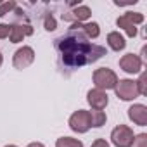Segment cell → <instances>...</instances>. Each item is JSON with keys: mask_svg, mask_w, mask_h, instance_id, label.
<instances>
[{"mask_svg": "<svg viewBox=\"0 0 147 147\" xmlns=\"http://www.w3.org/2000/svg\"><path fill=\"white\" fill-rule=\"evenodd\" d=\"M82 31H83V35H85L88 40H95V38L100 36V26H99V23H95V21H90V23L82 24Z\"/></svg>", "mask_w": 147, "mask_h": 147, "instance_id": "obj_14", "label": "cell"}, {"mask_svg": "<svg viewBox=\"0 0 147 147\" xmlns=\"http://www.w3.org/2000/svg\"><path fill=\"white\" fill-rule=\"evenodd\" d=\"M67 125H69V128L75 131V133H87V131L92 128L88 111H85V109H78V111H75V113L69 116Z\"/></svg>", "mask_w": 147, "mask_h": 147, "instance_id": "obj_6", "label": "cell"}, {"mask_svg": "<svg viewBox=\"0 0 147 147\" xmlns=\"http://www.w3.org/2000/svg\"><path fill=\"white\" fill-rule=\"evenodd\" d=\"M142 66H144V62H142L140 55H137V54H125L119 59V67L125 73H128V75H138V73H142Z\"/></svg>", "mask_w": 147, "mask_h": 147, "instance_id": "obj_8", "label": "cell"}, {"mask_svg": "<svg viewBox=\"0 0 147 147\" xmlns=\"http://www.w3.org/2000/svg\"><path fill=\"white\" fill-rule=\"evenodd\" d=\"M114 92H116V97H118V99L126 100V102H128V100H135L137 97H140L135 80H130V78L118 80V83H116V87H114Z\"/></svg>", "mask_w": 147, "mask_h": 147, "instance_id": "obj_4", "label": "cell"}, {"mask_svg": "<svg viewBox=\"0 0 147 147\" xmlns=\"http://www.w3.org/2000/svg\"><path fill=\"white\" fill-rule=\"evenodd\" d=\"M55 147H83V142L73 137H59L55 140Z\"/></svg>", "mask_w": 147, "mask_h": 147, "instance_id": "obj_16", "label": "cell"}, {"mask_svg": "<svg viewBox=\"0 0 147 147\" xmlns=\"http://www.w3.org/2000/svg\"><path fill=\"white\" fill-rule=\"evenodd\" d=\"M90 16H92V11H90L88 5H78V7L73 9V11H69L67 14H62V19L67 21V23H73V24H75V23L82 24V23L87 21Z\"/></svg>", "mask_w": 147, "mask_h": 147, "instance_id": "obj_11", "label": "cell"}, {"mask_svg": "<svg viewBox=\"0 0 147 147\" xmlns=\"http://www.w3.org/2000/svg\"><path fill=\"white\" fill-rule=\"evenodd\" d=\"M130 147H147V133H138V135H135Z\"/></svg>", "mask_w": 147, "mask_h": 147, "instance_id": "obj_18", "label": "cell"}, {"mask_svg": "<svg viewBox=\"0 0 147 147\" xmlns=\"http://www.w3.org/2000/svg\"><path fill=\"white\" fill-rule=\"evenodd\" d=\"M43 28H45L47 31H54V30L57 28V21L54 19L52 14H47V16H45V19H43Z\"/></svg>", "mask_w": 147, "mask_h": 147, "instance_id": "obj_19", "label": "cell"}, {"mask_svg": "<svg viewBox=\"0 0 147 147\" xmlns=\"http://www.w3.org/2000/svg\"><path fill=\"white\" fill-rule=\"evenodd\" d=\"M128 118L138 126H147V107L144 104H133L128 107Z\"/></svg>", "mask_w": 147, "mask_h": 147, "instance_id": "obj_12", "label": "cell"}, {"mask_svg": "<svg viewBox=\"0 0 147 147\" xmlns=\"http://www.w3.org/2000/svg\"><path fill=\"white\" fill-rule=\"evenodd\" d=\"M26 147H45L42 142H31V144H28Z\"/></svg>", "mask_w": 147, "mask_h": 147, "instance_id": "obj_23", "label": "cell"}, {"mask_svg": "<svg viewBox=\"0 0 147 147\" xmlns=\"http://www.w3.org/2000/svg\"><path fill=\"white\" fill-rule=\"evenodd\" d=\"M133 130L128 125H118L111 131V142L114 147H130L133 142Z\"/></svg>", "mask_w": 147, "mask_h": 147, "instance_id": "obj_5", "label": "cell"}, {"mask_svg": "<svg viewBox=\"0 0 147 147\" xmlns=\"http://www.w3.org/2000/svg\"><path fill=\"white\" fill-rule=\"evenodd\" d=\"M16 9H18V4L14 2V0H9V2L0 4V18L7 16L9 12H12V11H16Z\"/></svg>", "mask_w": 147, "mask_h": 147, "instance_id": "obj_17", "label": "cell"}, {"mask_svg": "<svg viewBox=\"0 0 147 147\" xmlns=\"http://www.w3.org/2000/svg\"><path fill=\"white\" fill-rule=\"evenodd\" d=\"M9 33H11V24L0 23V40H4V38H9Z\"/></svg>", "mask_w": 147, "mask_h": 147, "instance_id": "obj_21", "label": "cell"}, {"mask_svg": "<svg viewBox=\"0 0 147 147\" xmlns=\"http://www.w3.org/2000/svg\"><path fill=\"white\" fill-rule=\"evenodd\" d=\"M30 35H33V26L31 24H28V23H14V24H11V33H9L11 43H21Z\"/></svg>", "mask_w": 147, "mask_h": 147, "instance_id": "obj_10", "label": "cell"}, {"mask_svg": "<svg viewBox=\"0 0 147 147\" xmlns=\"http://www.w3.org/2000/svg\"><path fill=\"white\" fill-rule=\"evenodd\" d=\"M4 147H18V145H14V144H9V145H4Z\"/></svg>", "mask_w": 147, "mask_h": 147, "instance_id": "obj_25", "label": "cell"}, {"mask_svg": "<svg viewBox=\"0 0 147 147\" xmlns=\"http://www.w3.org/2000/svg\"><path fill=\"white\" fill-rule=\"evenodd\" d=\"M87 102L90 104L92 109H95V111H102V109L107 107V104H109V97H107V94H106L104 90L92 88V90L87 92Z\"/></svg>", "mask_w": 147, "mask_h": 147, "instance_id": "obj_9", "label": "cell"}, {"mask_svg": "<svg viewBox=\"0 0 147 147\" xmlns=\"http://www.w3.org/2000/svg\"><path fill=\"white\" fill-rule=\"evenodd\" d=\"M55 49L61 55V62L66 67L78 69L99 61L107 54L106 47L92 43L82 31V24L75 23L66 35L55 40Z\"/></svg>", "mask_w": 147, "mask_h": 147, "instance_id": "obj_1", "label": "cell"}, {"mask_svg": "<svg viewBox=\"0 0 147 147\" xmlns=\"http://www.w3.org/2000/svg\"><path fill=\"white\" fill-rule=\"evenodd\" d=\"M33 61H35V50L30 45L19 47L12 55V66L16 69H26L33 64Z\"/></svg>", "mask_w": 147, "mask_h": 147, "instance_id": "obj_7", "label": "cell"}, {"mask_svg": "<svg viewBox=\"0 0 147 147\" xmlns=\"http://www.w3.org/2000/svg\"><path fill=\"white\" fill-rule=\"evenodd\" d=\"M92 80H94V85L95 88L99 90H114L116 83H118V75L111 69V67H99L94 71V75H92Z\"/></svg>", "mask_w": 147, "mask_h": 147, "instance_id": "obj_2", "label": "cell"}, {"mask_svg": "<svg viewBox=\"0 0 147 147\" xmlns=\"http://www.w3.org/2000/svg\"><path fill=\"white\" fill-rule=\"evenodd\" d=\"M107 45H109L111 50L121 52V50H125L126 42H125V36L119 31H111V33H107Z\"/></svg>", "mask_w": 147, "mask_h": 147, "instance_id": "obj_13", "label": "cell"}, {"mask_svg": "<svg viewBox=\"0 0 147 147\" xmlns=\"http://www.w3.org/2000/svg\"><path fill=\"white\" fill-rule=\"evenodd\" d=\"M88 114H90V125H92V128H100V126L106 125V121H107V116H106L104 111H95V109H92V111H88Z\"/></svg>", "mask_w": 147, "mask_h": 147, "instance_id": "obj_15", "label": "cell"}, {"mask_svg": "<svg viewBox=\"0 0 147 147\" xmlns=\"http://www.w3.org/2000/svg\"><path fill=\"white\" fill-rule=\"evenodd\" d=\"M135 83H137L138 94H140V95H147V85H145V73H140V76H138V80H137Z\"/></svg>", "mask_w": 147, "mask_h": 147, "instance_id": "obj_20", "label": "cell"}, {"mask_svg": "<svg viewBox=\"0 0 147 147\" xmlns=\"http://www.w3.org/2000/svg\"><path fill=\"white\" fill-rule=\"evenodd\" d=\"M90 147H111V145H109V142H107L106 138H97V140L92 142Z\"/></svg>", "mask_w": 147, "mask_h": 147, "instance_id": "obj_22", "label": "cell"}, {"mask_svg": "<svg viewBox=\"0 0 147 147\" xmlns=\"http://www.w3.org/2000/svg\"><path fill=\"white\" fill-rule=\"evenodd\" d=\"M4 64V55H2V52H0V66Z\"/></svg>", "mask_w": 147, "mask_h": 147, "instance_id": "obj_24", "label": "cell"}, {"mask_svg": "<svg viewBox=\"0 0 147 147\" xmlns=\"http://www.w3.org/2000/svg\"><path fill=\"white\" fill-rule=\"evenodd\" d=\"M144 19L145 18L142 12H126L116 19V26L121 28L130 38H135L137 36V24H142Z\"/></svg>", "mask_w": 147, "mask_h": 147, "instance_id": "obj_3", "label": "cell"}]
</instances>
